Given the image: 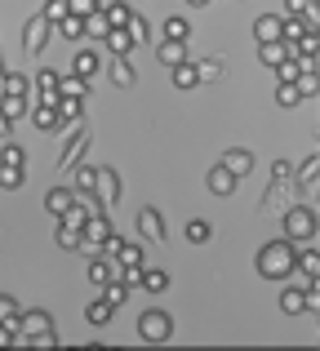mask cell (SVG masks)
Returning a JSON list of instances; mask_svg holds the SVG:
<instances>
[{
  "mask_svg": "<svg viewBox=\"0 0 320 351\" xmlns=\"http://www.w3.org/2000/svg\"><path fill=\"white\" fill-rule=\"evenodd\" d=\"M316 182H320V156H307L294 169V187H316Z\"/></svg>",
  "mask_w": 320,
  "mask_h": 351,
  "instance_id": "21",
  "label": "cell"
},
{
  "mask_svg": "<svg viewBox=\"0 0 320 351\" xmlns=\"http://www.w3.org/2000/svg\"><path fill=\"white\" fill-rule=\"evenodd\" d=\"M0 98H5V71H0Z\"/></svg>",
  "mask_w": 320,
  "mask_h": 351,
  "instance_id": "47",
  "label": "cell"
},
{
  "mask_svg": "<svg viewBox=\"0 0 320 351\" xmlns=\"http://www.w3.org/2000/svg\"><path fill=\"white\" fill-rule=\"evenodd\" d=\"M205 182H209V191H214V196H232V191H236V178L223 169V165H214V169L205 173Z\"/></svg>",
  "mask_w": 320,
  "mask_h": 351,
  "instance_id": "19",
  "label": "cell"
},
{
  "mask_svg": "<svg viewBox=\"0 0 320 351\" xmlns=\"http://www.w3.org/2000/svg\"><path fill=\"white\" fill-rule=\"evenodd\" d=\"M125 32H130V40H134V45H143V40H147V36H151V32H147V23H143L138 14L130 18V27H125Z\"/></svg>",
  "mask_w": 320,
  "mask_h": 351,
  "instance_id": "44",
  "label": "cell"
},
{
  "mask_svg": "<svg viewBox=\"0 0 320 351\" xmlns=\"http://www.w3.org/2000/svg\"><path fill=\"white\" fill-rule=\"evenodd\" d=\"M85 320H89V325H107V320H112V307H107L103 298L89 302V307H85Z\"/></svg>",
  "mask_w": 320,
  "mask_h": 351,
  "instance_id": "39",
  "label": "cell"
},
{
  "mask_svg": "<svg viewBox=\"0 0 320 351\" xmlns=\"http://www.w3.org/2000/svg\"><path fill=\"white\" fill-rule=\"evenodd\" d=\"M85 276H89V285H98V289H103V285H112V280H121L112 258H89V271Z\"/></svg>",
  "mask_w": 320,
  "mask_h": 351,
  "instance_id": "14",
  "label": "cell"
},
{
  "mask_svg": "<svg viewBox=\"0 0 320 351\" xmlns=\"http://www.w3.org/2000/svg\"><path fill=\"white\" fill-rule=\"evenodd\" d=\"M169 76H173V89H196V85H200V80H196V67H191V58L182 62V67H173Z\"/></svg>",
  "mask_w": 320,
  "mask_h": 351,
  "instance_id": "32",
  "label": "cell"
},
{
  "mask_svg": "<svg viewBox=\"0 0 320 351\" xmlns=\"http://www.w3.org/2000/svg\"><path fill=\"white\" fill-rule=\"evenodd\" d=\"M71 143L67 147H62V156H58V169L62 173H67V169H76V165H80V156H85V147H89V134H85V125H71Z\"/></svg>",
  "mask_w": 320,
  "mask_h": 351,
  "instance_id": "7",
  "label": "cell"
},
{
  "mask_svg": "<svg viewBox=\"0 0 320 351\" xmlns=\"http://www.w3.org/2000/svg\"><path fill=\"white\" fill-rule=\"evenodd\" d=\"M138 285H143L147 293H164V289H169V271H160V267H143Z\"/></svg>",
  "mask_w": 320,
  "mask_h": 351,
  "instance_id": "23",
  "label": "cell"
},
{
  "mask_svg": "<svg viewBox=\"0 0 320 351\" xmlns=\"http://www.w3.org/2000/svg\"><path fill=\"white\" fill-rule=\"evenodd\" d=\"M62 18H67V0H49V5H45V23L58 27Z\"/></svg>",
  "mask_w": 320,
  "mask_h": 351,
  "instance_id": "41",
  "label": "cell"
},
{
  "mask_svg": "<svg viewBox=\"0 0 320 351\" xmlns=\"http://www.w3.org/2000/svg\"><path fill=\"white\" fill-rule=\"evenodd\" d=\"M98 14H103V23L112 27V32H125V27H130V18H134V5H121V0H103V5H98Z\"/></svg>",
  "mask_w": 320,
  "mask_h": 351,
  "instance_id": "10",
  "label": "cell"
},
{
  "mask_svg": "<svg viewBox=\"0 0 320 351\" xmlns=\"http://www.w3.org/2000/svg\"><path fill=\"white\" fill-rule=\"evenodd\" d=\"M71 205H76V191H67V187H53V191H45V209H49L53 218H62Z\"/></svg>",
  "mask_w": 320,
  "mask_h": 351,
  "instance_id": "15",
  "label": "cell"
},
{
  "mask_svg": "<svg viewBox=\"0 0 320 351\" xmlns=\"http://www.w3.org/2000/svg\"><path fill=\"white\" fill-rule=\"evenodd\" d=\"M285 58H294L285 40H276V45H258V62H262V67H271V71H276Z\"/></svg>",
  "mask_w": 320,
  "mask_h": 351,
  "instance_id": "17",
  "label": "cell"
},
{
  "mask_svg": "<svg viewBox=\"0 0 320 351\" xmlns=\"http://www.w3.org/2000/svg\"><path fill=\"white\" fill-rule=\"evenodd\" d=\"M138 338H147V343H169V338H173V316L160 311V307L143 311V316H138Z\"/></svg>",
  "mask_w": 320,
  "mask_h": 351,
  "instance_id": "4",
  "label": "cell"
},
{
  "mask_svg": "<svg viewBox=\"0 0 320 351\" xmlns=\"http://www.w3.org/2000/svg\"><path fill=\"white\" fill-rule=\"evenodd\" d=\"M98 62H103V58H98V53H94V49H80V53H76V58H71V67H67V76H76V80H85V85H89V80H94V76H98Z\"/></svg>",
  "mask_w": 320,
  "mask_h": 351,
  "instance_id": "12",
  "label": "cell"
},
{
  "mask_svg": "<svg viewBox=\"0 0 320 351\" xmlns=\"http://www.w3.org/2000/svg\"><path fill=\"white\" fill-rule=\"evenodd\" d=\"M18 338H27V343H36V347L49 351L53 343H58L49 311H23V316H18Z\"/></svg>",
  "mask_w": 320,
  "mask_h": 351,
  "instance_id": "2",
  "label": "cell"
},
{
  "mask_svg": "<svg viewBox=\"0 0 320 351\" xmlns=\"http://www.w3.org/2000/svg\"><path fill=\"white\" fill-rule=\"evenodd\" d=\"M18 316H23V311H18V302L9 298V293H0V325H14Z\"/></svg>",
  "mask_w": 320,
  "mask_h": 351,
  "instance_id": "40",
  "label": "cell"
},
{
  "mask_svg": "<svg viewBox=\"0 0 320 351\" xmlns=\"http://www.w3.org/2000/svg\"><path fill=\"white\" fill-rule=\"evenodd\" d=\"M32 125H36V129H62L58 107H40V103H36V107H32Z\"/></svg>",
  "mask_w": 320,
  "mask_h": 351,
  "instance_id": "29",
  "label": "cell"
},
{
  "mask_svg": "<svg viewBox=\"0 0 320 351\" xmlns=\"http://www.w3.org/2000/svg\"><path fill=\"white\" fill-rule=\"evenodd\" d=\"M0 116L14 125V120H23V116H27V103H23V98H0Z\"/></svg>",
  "mask_w": 320,
  "mask_h": 351,
  "instance_id": "36",
  "label": "cell"
},
{
  "mask_svg": "<svg viewBox=\"0 0 320 351\" xmlns=\"http://www.w3.org/2000/svg\"><path fill=\"white\" fill-rule=\"evenodd\" d=\"M0 71H5V62H0Z\"/></svg>",
  "mask_w": 320,
  "mask_h": 351,
  "instance_id": "48",
  "label": "cell"
},
{
  "mask_svg": "<svg viewBox=\"0 0 320 351\" xmlns=\"http://www.w3.org/2000/svg\"><path fill=\"white\" fill-rule=\"evenodd\" d=\"M280 307H285L289 316H303V289H298V285L294 289H280Z\"/></svg>",
  "mask_w": 320,
  "mask_h": 351,
  "instance_id": "34",
  "label": "cell"
},
{
  "mask_svg": "<svg viewBox=\"0 0 320 351\" xmlns=\"http://www.w3.org/2000/svg\"><path fill=\"white\" fill-rule=\"evenodd\" d=\"M125 298H130V285H121V280H112V285H103V302H107V307H121V302Z\"/></svg>",
  "mask_w": 320,
  "mask_h": 351,
  "instance_id": "33",
  "label": "cell"
},
{
  "mask_svg": "<svg viewBox=\"0 0 320 351\" xmlns=\"http://www.w3.org/2000/svg\"><path fill=\"white\" fill-rule=\"evenodd\" d=\"M271 173H276V178H271L267 196H262V209H267V214H280V200L294 191V169H289L285 160H276V165H271Z\"/></svg>",
  "mask_w": 320,
  "mask_h": 351,
  "instance_id": "5",
  "label": "cell"
},
{
  "mask_svg": "<svg viewBox=\"0 0 320 351\" xmlns=\"http://www.w3.org/2000/svg\"><path fill=\"white\" fill-rule=\"evenodd\" d=\"M107 32L112 27L103 23V14H94V18H85V36H94V40H107Z\"/></svg>",
  "mask_w": 320,
  "mask_h": 351,
  "instance_id": "42",
  "label": "cell"
},
{
  "mask_svg": "<svg viewBox=\"0 0 320 351\" xmlns=\"http://www.w3.org/2000/svg\"><path fill=\"white\" fill-rule=\"evenodd\" d=\"M107 53L112 58H130V49H134V40H130V32H107Z\"/></svg>",
  "mask_w": 320,
  "mask_h": 351,
  "instance_id": "26",
  "label": "cell"
},
{
  "mask_svg": "<svg viewBox=\"0 0 320 351\" xmlns=\"http://www.w3.org/2000/svg\"><path fill=\"white\" fill-rule=\"evenodd\" d=\"M294 80H298V62L285 58V62L276 67V85H294Z\"/></svg>",
  "mask_w": 320,
  "mask_h": 351,
  "instance_id": "43",
  "label": "cell"
},
{
  "mask_svg": "<svg viewBox=\"0 0 320 351\" xmlns=\"http://www.w3.org/2000/svg\"><path fill=\"white\" fill-rule=\"evenodd\" d=\"M27 165V152L18 143H0V169H23Z\"/></svg>",
  "mask_w": 320,
  "mask_h": 351,
  "instance_id": "25",
  "label": "cell"
},
{
  "mask_svg": "<svg viewBox=\"0 0 320 351\" xmlns=\"http://www.w3.org/2000/svg\"><path fill=\"white\" fill-rule=\"evenodd\" d=\"M138 236L143 240H151V245H160L164 240V218H160V209H138Z\"/></svg>",
  "mask_w": 320,
  "mask_h": 351,
  "instance_id": "11",
  "label": "cell"
},
{
  "mask_svg": "<svg viewBox=\"0 0 320 351\" xmlns=\"http://www.w3.org/2000/svg\"><path fill=\"white\" fill-rule=\"evenodd\" d=\"M53 32H58L62 40H80V36H85V23H80V18H71V14H67V18H62L58 27H53Z\"/></svg>",
  "mask_w": 320,
  "mask_h": 351,
  "instance_id": "35",
  "label": "cell"
},
{
  "mask_svg": "<svg viewBox=\"0 0 320 351\" xmlns=\"http://www.w3.org/2000/svg\"><path fill=\"white\" fill-rule=\"evenodd\" d=\"M58 98H67V103H85V98H89V85L62 71V80H58Z\"/></svg>",
  "mask_w": 320,
  "mask_h": 351,
  "instance_id": "18",
  "label": "cell"
},
{
  "mask_svg": "<svg viewBox=\"0 0 320 351\" xmlns=\"http://www.w3.org/2000/svg\"><path fill=\"white\" fill-rule=\"evenodd\" d=\"M49 32H53V27L45 23V14H36L32 23L23 27V53H27V58H36V53L45 49V40H49Z\"/></svg>",
  "mask_w": 320,
  "mask_h": 351,
  "instance_id": "8",
  "label": "cell"
},
{
  "mask_svg": "<svg viewBox=\"0 0 320 351\" xmlns=\"http://www.w3.org/2000/svg\"><path fill=\"white\" fill-rule=\"evenodd\" d=\"M53 245H58V249H67V254H76V249H80V232H76V227H53Z\"/></svg>",
  "mask_w": 320,
  "mask_h": 351,
  "instance_id": "30",
  "label": "cell"
},
{
  "mask_svg": "<svg viewBox=\"0 0 320 351\" xmlns=\"http://www.w3.org/2000/svg\"><path fill=\"white\" fill-rule=\"evenodd\" d=\"M0 187L18 191V187H23V169H0Z\"/></svg>",
  "mask_w": 320,
  "mask_h": 351,
  "instance_id": "46",
  "label": "cell"
},
{
  "mask_svg": "<svg viewBox=\"0 0 320 351\" xmlns=\"http://www.w3.org/2000/svg\"><path fill=\"white\" fill-rule=\"evenodd\" d=\"M5 98H32V80L23 76V71H5Z\"/></svg>",
  "mask_w": 320,
  "mask_h": 351,
  "instance_id": "22",
  "label": "cell"
},
{
  "mask_svg": "<svg viewBox=\"0 0 320 351\" xmlns=\"http://www.w3.org/2000/svg\"><path fill=\"white\" fill-rule=\"evenodd\" d=\"M223 169H227V173H232V178H236V182H241V178H245V173H249V169H254V152H245V147H232V152H227V156H223Z\"/></svg>",
  "mask_w": 320,
  "mask_h": 351,
  "instance_id": "13",
  "label": "cell"
},
{
  "mask_svg": "<svg viewBox=\"0 0 320 351\" xmlns=\"http://www.w3.org/2000/svg\"><path fill=\"white\" fill-rule=\"evenodd\" d=\"M294 89H298V98H312L316 89H320V76L316 71H298V80H294Z\"/></svg>",
  "mask_w": 320,
  "mask_h": 351,
  "instance_id": "38",
  "label": "cell"
},
{
  "mask_svg": "<svg viewBox=\"0 0 320 351\" xmlns=\"http://www.w3.org/2000/svg\"><path fill=\"white\" fill-rule=\"evenodd\" d=\"M254 36H258V45H276L280 40V14H262L254 23Z\"/></svg>",
  "mask_w": 320,
  "mask_h": 351,
  "instance_id": "16",
  "label": "cell"
},
{
  "mask_svg": "<svg viewBox=\"0 0 320 351\" xmlns=\"http://www.w3.org/2000/svg\"><path fill=\"white\" fill-rule=\"evenodd\" d=\"M285 240H289V245H307V240H316V209H307V205L285 209Z\"/></svg>",
  "mask_w": 320,
  "mask_h": 351,
  "instance_id": "3",
  "label": "cell"
},
{
  "mask_svg": "<svg viewBox=\"0 0 320 351\" xmlns=\"http://www.w3.org/2000/svg\"><path fill=\"white\" fill-rule=\"evenodd\" d=\"M276 103H280V107H298L303 98H298V89H294V85H276Z\"/></svg>",
  "mask_w": 320,
  "mask_h": 351,
  "instance_id": "45",
  "label": "cell"
},
{
  "mask_svg": "<svg viewBox=\"0 0 320 351\" xmlns=\"http://www.w3.org/2000/svg\"><path fill=\"white\" fill-rule=\"evenodd\" d=\"M258 276L267 280H289L294 276V245L289 240H267L258 249Z\"/></svg>",
  "mask_w": 320,
  "mask_h": 351,
  "instance_id": "1",
  "label": "cell"
},
{
  "mask_svg": "<svg viewBox=\"0 0 320 351\" xmlns=\"http://www.w3.org/2000/svg\"><path fill=\"white\" fill-rule=\"evenodd\" d=\"M160 32H164V40H173V45H187V36H191V27H187V18H164V27H160Z\"/></svg>",
  "mask_w": 320,
  "mask_h": 351,
  "instance_id": "24",
  "label": "cell"
},
{
  "mask_svg": "<svg viewBox=\"0 0 320 351\" xmlns=\"http://www.w3.org/2000/svg\"><path fill=\"white\" fill-rule=\"evenodd\" d=\"M191 67H196V80H223V58H196L191 62Z\"/></svg>",
  "mask_w": 320,
  "mask_h": 351,
  "instance_id": "28",
  "label": "cell"
},
{
  "mask_svg": "<svg viewBox=\"0 0 320 351\" xmlns=\"http://www.w3.org/2000/svg\"><path fill=\"white\" fill-rule=\"evenodd\" d=\"M94 200H98V209H103V214H107V209L116 205V200H121V173H116V169H107V165L98 169V182H94Z\"/></svg>",
  "mask_w": 320,
  "mask_h": 351,
  "instance_id": "6",
  "label": "cell"
},
{
  "mask_svg": "<svg viewBox=\"0 0 320 351\" xmlns=\"http://www.w3.org/2000/svg\"><path fill=\"white\" fill-rule=\"evenodd\" d=\"M112 85H121V89L134 85V62L130 58H112Z\"/></svg>",
  "mask_w": 320,
  "mask_h": 351,
  "instance_id": "31",
  "label": "cell"
},
{
  "mask_svg": "<svg viewBox=\"0 0 320 351\" xmlns=\"http://www.w3.org/2000/svg\"><path fill=\"white\" fill-rule=\"evenodd\" d=\"M209 236H214V227H209L205 218H191V223H187V240H191V245H205Z\"/></svg>",
  "mask_w": 320,
  "mask_h": 351,
  "instance_id": "37",
  "label": "cell"
},
{
  "mask_svg": "<svg viewBox=\"0 0 320 351\" xmlns=\"http://www.w3.org/2000/svg\"><path fill=\"white\" fill-rule=\"evenodd\" d=\"M71 173H76V187H71V191H76V196H94L98 169H89V165H76V169H71Z\"/></svg>",
  "mask_w": 320,
  "mask_h": 351,
  "instance_id": "27",
  "label": "cell"
},
{
  "mask_svg": "<svg viewBox=\"0 0 320 351\" xmlns=\"http://www.w3.org/2000/svg\"><path fill=\"white\" fill-rule=\"evenodd\" d=\"M156 58H160L164 67L173 71V67H182V62H187V45H173V40H160V45H156Z\"/></svg>",
  "mask_w": 320,
  "mask_h": 351,
  "instance_id": "20",
  "label": "cell"
},
{
  "mask_svg": "<svg viewBox=\"0 0 320 351\" xmlns=\"http://www.w3.org/2000/svg\"><path fill=\"white\" fill-rule=\"evenodd\" d=\"M121 271H143L147 267V249H143V240H125L121 249H116V258H112Z\"/></svg>",
  "mask_w": 320,
  "mask_h": 351,
  "instance_id": "9",
  "label": "cell"
}]
</instances>
